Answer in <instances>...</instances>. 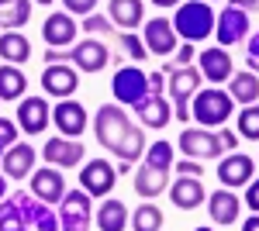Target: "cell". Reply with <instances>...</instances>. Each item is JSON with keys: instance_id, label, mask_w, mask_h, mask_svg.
<instances>
[{"instance_id": "1", "label": "cell", "mask_w": 259, "mask_h": 231, "mask_svg": "<svg viewBox=\"0 0 259 231\" xmlns=\"http://www.w3.org/2000/svg\"><path fill=\"white\" fill-rule=\"evenodd\" d=\"M45 62L56 66V62H69L76 73H100L107 62H111V52L100 38H83L69 49H45Z\"/></svg>"}, {"instance_id": "2", "label": "cell", "mask_w": 259, "mask_h": 231, "mask_svg": "<svg viewBox=\"0 0 259 231\" xmlns=\"http://www.w3.org/2000/svg\"><path fill=\"white\" fill-rule=\"evenodd\" d=\"M173 31H177V38L190 41V45L211 38L214 35V11H211V4H204V0L180 4L177 18H173Z\"/></svg>"}, {"instance_id": "3", "label": "cell", "mask_w": 259, "mask_h": 231, "mask_svg": "<svg viewBox=\"0 0 259 231\" xmlns=\"http://www.w3.org/2000/svg\"><path fill=\"white\" fill-rule=\"evenodd\" d=\"M132 114L121 107V104H100L97 114H94V138H97L100 149H107V152L114 155L118 152V145L124 142V135L132 131Z\"/></svg>"}, {"instance_id": "4", "label": "cell", "mask_w": 259, "mask_h": 231, "mask_svg": "<svg viewBox=\"0 0 259 231\" xmlns=\"http://www.w3.org/2000/svg\"><path fill=\"white\" fill-rule=\"evenodd\" d=\"M166 76H169L166 90H169V100H173V121L187 124L190 121V100L200 90L204 76H200L197 66H173V73H166Z\"/></svg>"}, {"instance_id": "5", "label": "cell", "mask_w": 259, "mask_h": 231, "mask_svg": "<svg viewBox=\"0 0 259 231\" xmlns=\"http://www.w3.org/2000/svg\"><path fill=\"white\" fill-rule=\"evenodd\" d=\"M235 114V100L228 97V90H197L194 94V111L190 117L200 128H225V121H232Z\"/></svg>"}, {"instance_id": "6", "label": "cell", "mask_w": 259, "mask_h": 231, "mask_svg": "<svg viewBox=\"0 0 259 231\" xmlns=\"http://www.w3.org/2000/svg\"><path fill=\"white\" fill-rule=\"evenodd\" d=\"M94 224V197L87 190H66L59 200V231H90Z\"/></svg>"}, {"instance_id": "7", "label": "cell", "mask_w": 259, "mask_h": 231, "mask_svg": "<svg viewBox=\"0 0 259 231\" xmlns=\"http://www.w3.org/2000/svg\"><path fill=\"white\" fill-rule=\"evenodd\" d=\"M111 94L121 107H135L139 100L149 97V73H142L139 66H118V73L111 79Z\"/></svg>"}, {"instance_id": "8", "label": "cell", "mask_w": 259, "mask_h": 231, "mask_svg": "<svg viewBox=\"0 0 259 231\" xmlns=\"http://www.w3.org/2000/svg\"><path fill=\"white\" fill-rule=\"evenodd\" d=\"M180 149H183V155L187 159H221V155L228 152L225 145H221L218 131H211V128H183L180 131Z\"/></svg>"}, {"instance_id": "9", "label": "cell", "mask_w": 259, "mask_h": 231, "mask_svg": "<svg viewBox=\"0 0 259 231\" xmlns=\"http://www.w3.org/2000/svg\"><path fill=\"white\" fill-rule=\"evenodd\" d=\"M214 176L221 179V187H228V190L249 187V183L256 179V159H252V155H245V152H228L218 162Z\"/></svg>"}, {"instance_id": "10", "label": "cell", "mask_w": 259, "mask_h": 231, "mask_svg": "<svg viewBox=\"0 0 259 231\" xmlns=\"http://www.w3.org/2000/svg\"><path fill=\"white\" fill-rule=\"evenodd\" d=\"M11 200L18 204L21 217L28 228H38V231H59V214L52 211L49 204H41L38 197H28V190H14Z\"/></svg>"}, {"instance_id": "11", "label": "cell", "mask_w": 259, "mask_h": 231, "mask_svg": "<svg viewBox=\"0 0 259 231\" xmlns=\"http://www.w3.org/2000/svg\"><path fill=\"white\" fill-rule=\"evenodd\" d=\"M41 90L45 97H56V100H69V97L80 90V73L69 66V62H56V66H45L41 69Z\"/></svg>"}, {"instance_id": "12", "label": "cell", "mask_w": 259, "mask_h": 231, "mask_svg": "<svg viewBox=\"0 0 259 231\" xmlns=\"http://www.w3.org/2000/svg\"><path fill=\"white\" fill-rule=\"evenodd\" d=\"M83 142H76V138H49L45 145H41V159L49 162V166H56V169H76L83 162Z\"/></svg>"}, {"instance_id": "13", "label": "cell", "mask_w": 259, "mask_h": 231, "mask_svg": "<svg viewBox=\"0 0 259 231\" xmlns=\"http://www.w3.org/2000/svg\"><path fill=\"white\" fill-rule=\"evenodd\" d=\"M18 128L24 135H41L52 121V107L45 97H21L18 100Z\"/></svg>"}, {"instance_id": "14", "label": "cell", "mask_w": 259, "mask_h": 231, "mask_svg": "<svg viewBox=\"0 0 259 231\" xmlns=\"http://www.w3.org/2000/svg\"><path fill=\"white\" fill-rule=\"evenodd\" d=\"M118 183V173L107 159H90L83 162V173H80V190H87L90 197H107Z\"/></svg>"}, {"instance_id": "15", "label": "cell", "mask_w": 259, "mask_h": 231, "mask_svg": "<svg viewBox=\"0 0 259 231\" xmlns=\"http://www.w3.org/2000/svg\"><path fill=\"white\" fill-rule=\"evenodd\" d=\"M245 35H249V11H242V7H225L218 18H214V38H218L221 49L239 45Z\"/></svg>"}, {"instance_id": "16", "label": "cell", "mask_w": 259, "mask_h": 231, "mask_svg": "<svg viewBox=\"0 0 259 231\" xmlns=\"http://www.w3.org/2000/svg\"><path fill=\"white\" fill-rule=\"evenodd\" d=\"M76 35H80V28L73 14H66V11H56L41 21V38L49 49H69V45H76Z\"/></svg>"}, {"instance_id": "17", "label": "cell", "mask_w": 259, "mask_h": 231, "mask_svg": "<svg viewBox=\"0 0 259 231\" xmlns=\"http://www.w3.org/2000/svg\"><path fill=\"white\" fill-rule=\"evenodd\" d=\"M142 41H145V49H149V56H173L180 45H177V31H173V21H166V18H152V21H145V35H142Z\"/></svg>"}, {"instance_id": "18", "label": "cell", "mask_w": 259, "mask_h": 231, "mask_svg": "<svg viewBox=\"0 0 259 231\" xmlns=\"http://www.w3.org/2000/svg\"><path fill=\"white\" fill-rule=\"evenodd\" d=\"M28 187H31V197H38L41 204H59L62 197H66V176L56 173V166H45V169H35L31 179H28Z\"/></svg>"}, {"instance_id": "19", "label": "cell", "mask_w": 259, "mask_h": 231, "mask_svg": "<svg viewBox=\"0 0 259 231\" xmlns=\"http://www.w3.org/2000/svg\"><path fill=\"white\" fill-rule=\"evenodd\" d=\"M197 69L200 76L207 79V83H214V86H221V83H228L232 79V73H235V62H232V56L221 49V45H214V49H204L197 56Z\"/></svg>"}, {"instance_id": "20", "label": "cell", "mask_w": 259, "mask_h": 231, "mask_svg": "<svg viewBox=\"0 0 259 231\" xmlns=\"http://www.w3.org/2000/svg\"><path fill=\"white\" fill-rule=\"evenodd\" d=\"M52 121H56V131L62 138H80L87 131V111H83L80 100H59L56 111H52Z\"/></svg>"}, {"instance_id": "21", "label": "cell", "mask_w": 259, "mask_h": 231, "mask_svg": "<svg viewBox=\"0 0 259 231\" xmlns=\"http://www.w3.org/2000/svg\"><path fill=\"white\" fill-rule=\"evenodd\" d=\"M207 214H211V221L214 224H235L242 214V197H235V190H228V187H218L214 193H207Z\"/></svg>"}, {"instance_id": "22", "label": "cell", "mask_w": 259, "mask_h": 231, "mask_svg": "<svg viewBox=\"0 0 259 231\" xmlns=\"http://www.w3.org/2000/svg\"><path fill=\"white\" fill-rule=\"evenodd\" d=\"M135 114H139V124L142 128H152V131H162L169 121H173V107L166 104L162 94H149L145 100L135 104Z\"/></svg>"}, {"instance_id": "23", "label": "cell", "mask_w": 259, "mask_h": 231, "mask_svg": "<svg viewBox=\"0 0 259 231\" xmlns=\"http://www.w3.org/2000/svg\"><path fill=\"white\" fill-rule=\"evenodd\" d=\"M169 200L180 211H197L200 204L207 200V190H204L200 176H180L177 183H169Z\"/></svg>"}, {"instance_id": "24", "label": "cell", "mask_w": 259, "mask_h": 231, "mask_svg": "<svg viewBox=\"0 0 259 231\" xmlns=\"http://www.w3.org/2000/svg\"><path fill=\"white\" fill-rule=\"evenodd\" d=\"M0 166H4V176H7V179H24L28 173H35V149H31L28 142H14V145L4 152Z\"/></svg>"}, {"instance_id": "25", "label": "cell", "mask_w": 259, "mask_h": 231, "mask_svg": "<svg viewBox=\"0 0 259 231\" xmlns=\"http://www.w3.org/2000/svg\"><path fill=\"white\" fill-rule=\"evenodd\" d=\"M111 24L121 31H132L145 21V4L142 0H111Z\"/></svg>"}, {"instance_id": "26", "label": "cell", "mask_w": 259, "mask_h": 231, "mask_svg": "<svg viewBox=\"0 0 259 231\" xmlns=\"http://www.w3.org/2000/svg\"><path fill=\"white\" fill-rule=\"evenodd\" d=\"M128 207H124V200H104L97 207V214H94V224H97V231H124L128 228Z\"/></svg>"}, {"instance_id": "27", "label": "cell", "mask_w": 259, "mask_h": 231, "mask_svg": "<svg viewBox=\"0 0 259 231\" xmlns=\"http://www.w3.org/2000/svg\"><path fill=\"white\" fill-rule=\"evenodd\" d=\"M166 187H169V173L166 169H152V166L142 162L139 173H135V193L142 200H152V197L166 193Z\"/></svg>"}, {"instance_id": "28", "label": "cell", "mask_w": 259, "mask_h": 231, "mask_svg": "<svg viewBox=\"0 0 259 231\" xmlns=\"http://www.w3.org/2000/svg\"><path fill=\"white\" fill-rule=\"evenodd\" d=\"M228 97L242 104V107H249V104H259V76L256 73H232L228 79Z\"/></svg>"}, {"instance_id": "29", "label": "cell", "mask_w": 259, "mask_h": 231, "mask_svg": "<svg viewBox=\"0 0 259 231\" xmlns=\"http://www.w3.org/2000/svg\"><path fill=\"white\" fill-rule=\"evenodd\" d=\"M0 59L7 62V66H21V62H28L31 59V41L18 35V31H4L0 35Z\"/></svg>"}, {"instance_id": "30", "label": "cell", "mask_w": 259, "mask_h": 231, "mask_svg": "<svg viewBox=\"0 0 259 231\" xmlns=\"http://www.w3.org/2000/svg\"><path fill=\"white\" fill-rule=\"evenodd\" d=\"M28 90V76L21 66H0V100H21Z\"/></svg>"}, {"instance_id": "31", "label": "cell", "mask_w": 259, "mask_h": 231, "mask_svg": "<svg viewBox=\"0 0 259 231\" xmlns=\"http://www.w3.org/2000/svg\"><path fill=\"white\" fill-rule=\"evenodd\" d=\"M31 21V0H14L7 7H0V28L4 31H18Z\"/></svg>"}, {"instance_id": "32", "label": "cell", "mask_w": 259, "mask_h": 231, "mask_svg": "<svg viewBox=\"0 0 259 231\" xmlns=\"http://www.w3.org/2000/svg\"><path fill=\"white\" fill-rule=\"evenodd\" d=\"M111 41L118 45V56L121 59H132V62H145L149 59V49H145V41L139 35H128V31H114Z\"/></svg>"}, {"instance_id": "33", "label": "cell", "mask_w": 259, "mask_h": 231, "mask_svg": "<svg viewBox=\"0 0 259 231\" xmlns=\"http://www.w3.org/2000/svg\"><path fill=\"white\" fill-rule=\"evenodd\" d=\"M162 211L156 204H139L132 214V231H162Z\"/></svg>"}, {"instance_id": "34", "label": "cell", "mask_w": 259, "mask_h": 231, "mask_svg": "<svg viewBox=\"0 0 259 231\" xmlns=\"http://www.w3.org/2000/svg\"><path fill=\"white\" fill-rule=\"evenodd\" d=\"M235 135L249 138V142H259V104H249V107L239 111V117H235Z\"/></svg>"}, {"instance_id": "35", "label": "cell", "mask_w": 259, "mask_h": 231, "mask_svg": "<svg viewBox=\"0 0 259 231\" xmlns=\"http://www.w3.org/2000/svg\"><path fill=\"white\" fill-rule=\"evenodd\" d=\"M145 166H152V169H173V145L159 138V142H149V149H145Z\"/></svg>"}, {"instance_id": "36", "label": "cell", "mask_w": 259, "mask_h": 231, "mask_svg": "<svg viewBox=\"0 0 259 231\" xmlns=\"http://www.w3.org/2000/svg\"><path fill=\"white\" fill-rule=\"evenodd\" d=\"M18 228H28V224H24V217H21L18 204H14L11 197H4V200H0V231H18Z\"/></svg>"}, {"instance_id": "37", "label": "cell", "mask_w": 259, "mask_h": 231, "mask_svg": "<svg viewBox=\"0 0 259 231\" xmlns=\"http://www.w3.org/2000/svg\"><path fill=\"white\" fill-rule=\"evenodd\" d=\"M114 31H118V28L111 24V18H104V14H97V11L83 18V35H107V38H111Z\"/></svg>"}, {"instance_id": "38", "label": "cell", "mask_w": 259, "mask_h": 231, "mask_svg": "<svg viewBox=\"0 0 259 231\" xmlns=\"http://www.w3.org/2000/svg\"><path fill=\"white\" fill-rule=\"evenodd\" d=\"M18 131H21L18 121H11V117H0V149H4V152H7V149L18 142Z\"/></svg>"}, {"instance_id": "39", "label": "cell", "mask_w": 259, "mask_h": 231, "mask_svg": "<svg viewBox=\"0 0 259 231\" xmlns=\"http://www.w3.org/2000/svg\"><path fill=\"white\" fill-rule=\"evenodd\" d=\"M97 4H100V0H62L66 14H73V18H87V14H94Z\"/></svg>"}, {"instance_id": "40", "label": "cell", "mask_w": 259, "mask_h": 231, "mask_svg": "<svg viewBox=\"0 0 259 231\" xmlns=\"http://www.w3.org/2000/svg\"><path fill=\"white\" fill-rule=\"evenodd\" d=\"M242 204H249V211L259 214V176L245 187V197H242Z\"/></svg>"}, {"instance_id": "41", "label": "cell", "mask_w": 259, "mask_h": 231, "mask_svg": "<svg viewBox=\"0 0 259 231\" xmlns=\"http://www.w3.org/2000/svg\"><path fill=\"white\" fill-rule=\"evenodd\" d=\"M177 173L180 176H200L204 169H200L197 159H180V162H177Z\"/></svg>"}, {"instance_id": "42", "label": "cell", "mask_w": 259, "mask_h": 231, "mask_svg": "<svg viewBox=\"0 0 259 231\" xmlns=\"http://www.w3.org/2000/svg\"><path fill=\"white\" fill-rule=\"evenodd\" d=\"M173 66H190V62H194V45H190V41H187V45H180L177 52H173Z\"/></svg>"}, {"instance_id": "43", "label": "cell", "mask_w": 259, "mask_h": 231, "mask_svg": "<svg viewBox=\"0 0 259 231\" xmlns=\"http://www.w3.org/2000/svg\"><path fill=\"white\" fill-rule=\"evenodd\" d=\"M166 90V73L156 69V73H149V94H162Z\"/></svg>"}, {"instance_id": "44", "label": "cell", "mask_w": 259, "mask_h": 231, "mask_svg": "<svg viewBox=\"0 0 259 231\" xmlns=\"http://www.w3.org/2000/svg\"><path fill=\"white\" fill-rule=\"evenodd\" d=\"M218 138H221V145H225L228 152L239 145V135H235V131H228V128H218Z\"/></svg>"}, {"instance_id": "45", "label": "cell", "mask_w": 259, "mask_h": 231, "mask_svg": "<svg viewBox=\"0 0 259 231\" xmlns=\"http://www.w3.org/2000/svg\"><path fill=\"white\" fill-rule=\"evenodd\" d=\"M249 59H256V62H259V31L249 35Z\"/></svg>"}, {"instance_id": "46", "label": "cell", "mask_w": 259, "mask_h": 231, "mask_svg": "<svg viewBox=\"0 0 259 231\" xmlns=\"http://www.w3.org/2000/svg\"><path fill=\"white\" fill-rule=\"evenodd\" d=\"M242 231H259V214H249V217L242 221Z\"/></svg>"}, {"instance_id": "47", "label": "cell", "mask_w": 259, "mask_h": 231, "mask_svg": "<svg viewBox=\"0 0 259 231\" xmlns=\"http://www.w3.org/2000/svg\"><path fill=\"white\" fill-rule=\"evenodd\" d=\"M232 7H242V11H259V0H232Z\"/></svg>"}, {"instance_id": "48", "label": "cell", "mask_w": 259, "mask_h": 231, "mask_svg": "<svg viewBox=\"0 0 259 231\" xmlns=\"http://www.w3.org/2000/svg\"><path fill=\"white\" fill-rule=\"evenodd\" d=\"M152 4H156V7H180L183 0H152Z\"/></svg>"}, {"instance_id": "49", "label": "cell", "mask_w": 259, "mask_h": 231, "mask_svg": "<svg viewBox=\"0 0 259 231\" xmlns=\"http://www.w3.org/2000/svg\"><path fill=\"white\" fill-rule=\"evenodd\" d=\"M114 173H132V162H121V159H118V166H114Z\"/></svg>"}, {"instance_id": "50", "label": "cell", "mask_w": 259, "mask_h": 231, "mask_svg": "<svg viewBox=\"0 0 259 231\" xmlns=\"http://www.w3.org/2000/svg\"><path fill=\"white\" fill-rule=\"evenodd\" d=\"M7 197V176H0V200Z\"/></svg>"}, {"instance_id": "51", "label": "cell", "mask_w": 259, "mask_h": 231, "mask_svg": "<svg viewBox=\"0 0 259 231\" xmlns=\"http://www.w3.org/2000/svg\"><path fill=\"white\" fill-rule=\"evenodd\" d=\"M249 73H256V76H259V62H256V59H249Z\"/></svg>"}, {"instance_id": "52", "label": "cell", "mask_w": 259, "mask_h": 231, "mask_svg": "<svg viewBox=\"0 0 259 231\" xmlns=\"http://www.w3.org/2000/svg\"><path fill=\"white\" fill-rule=\"evenodd\" d=\"M35 4H41V7H49V4H56V0H35Z\"/></svg>"}, {"instance_id": "53", "label": "cell", "mask_w": 259, "mask_h": 231, "mask_svg": "<svg viewBox=\"0 0 259 231\" xmlns=\"http://www.w3.org/2000/svg\"><path fill=\"white\" fill-rule=\"evenodd\" d=\"M7 4H14V0H0V7H7Z\"/></svg>"}, {"instance_id": "54", "label": "cell", "mask_w": 259, "mask_h": 231, "mask_svg": "<svg viewBox=\"0 0 259 231\" xmlns=\"http://www.w3.org/2000/svg\"><path fill=\"white\" fill-rule=\"evenodd\" d=\"M194 231H214V228H194Z\"/></svg>"}, {"instance_id": "55", "label": "cell", "mask_w": 259, "mask_h": 231, "mask_svg": "<svg viewBox=\"0 0 259 231\" xmlns=\"http://www.w3.org/2000/svg\"><path fill=\"white\" fill-rule=\"evenodd\" d=\"M18 231H28V228H18Z\"/></svg>"}, {"instance_id": "56", "label": "cell", "mask_w": 259, "mask_h": 231, "mask_svg": "<svg viewBox=\"0 0 259 231\" xmlns=\"http://www.w3.org/2000/svg\"><path fill=\"white\" fill-rule=\"evenodd\" d=\"M204 4H211V0H204Z\"/></svg>"}]
</instances>
